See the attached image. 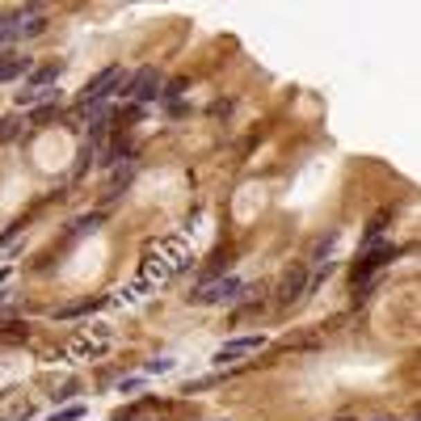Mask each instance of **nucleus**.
<instances>
[{"label": "nucleus", "instance_id": "obj_1", "mask_svg": "<svg viewBox=\"0 0 421 421\" xmlns=\"http://www.w3.org/2000/svg\"><path fill=\"white\" fill-rule=\"evenodd\" d=\"M190 266V249L181 244V240H161L156 249H147L143 253V261H139V274H135V283H131V291H123L127 299H135V291H152V287H161V283H169L177 270H186Z\"/></svg>", "mask_w": 421, "mask_h": 421}, {"label": "nucleus", "instance_id": "obj_2", "mask_svg": "<svg viewBox=\"0 0 421 421\" xmlns=\"http://www.w3.org/2000/svg\"><path fill=\"white\" fill-rule=\"evenodd\" d=\"M123 80V68L118 64H110V68H105V72H97L84 89H80V110H89V105H97V101H105V97H110V89Z\"/></svg>", "mask_w": 421, "mask_h": 421}, {"label": "nucleus", "instance_id": "obj_3", "mask_svg": "<svg viewBox=\"0 0 421 421\" xmlns=\"http://www.w3.org/2000/svg\"><path fill=\"white\" fill-rule=\"evenodd\" d=\"M240 291H244V283L228 274V278H215V283H202L190 299H194V303H232Z\"/></svg>", "mask_w": 421, "mask_h": 421}, {"label": "nucleus", "instance_id": "obj_4", "mask_svg": "<svg viewBox=\"0 0 421 421\" xmlns=\"http://www.w3.org/2000/svg\"><path fill=\"white\" fill-rule=\"evenodd\" d=\"M396 253H400L396 244H379V249H366V253L358 257V266L350 270V278H354V287H362V278H371L375 270H384V266H388V261H392Z\"/></svg>", "mask_w": 421, "mask_h": 421}, {"label": "nucleus", "instance_id": "obj_5", "mask_svg": "<svg viewBox=\"0 0 421 421\" xmlns=\"http://www.w3.org/2000/svg\"><path fill=\"white\" fill-rule=\"evenodd\" d=\"M307 291V266H303V261H295V266H287L283 270V283H278V307H291L299 295Z\"/></svg>", "mask_w": 421, "mask_h": 421}, {"label": "nucleus", "instance_id": "obj_6", "mask_svg": "<svg viewBox=\"0 0 421 421\" xmlns=\"http://www.w3.org/2000/svg\"><path fill=\"white\" fill-rule=\"evenodd\" d=\"M261 346H266V341H261V333H249V337L224 341V346L215 350V358H210V362H215V366H228V362H236V358H249V354H257Z\"/></svg>", "mask_w": 421, "mask_h": 421}, {"label": "nucleus", "instance_id": "obj_7", "mask_svg": "<svg viewBox=\"0 0 421 421\" xmlns=\"http://www.w3.org/2000/svg\"><path fill=\"white\" fill-rule=\"evenodd\" d=\"M127 97L131 101H152V97H161V72L156 68H139L127 84Z\"/></svg>", "mask_w": 421, "mask_h": 421}, {"label": "nucleus", "instance_id": "obj_8", "mask_svg": "<svg viewBox=\"0 0 421 421\" xmlns=\"http://www.w3.org/2000/svg\"><path fill=\"white\" fill-rule=\"evenodd\" d=\"M173 404H165V400H156V396H143V400H135V404H127V409H118L110 421H147V417H161V413H169Z\"/></svg>", "mask_w": 421, "mask_h": 421}, {"label": "nucleus", "instance_id": "obj_9", "mask_svg": "<svg viewBox=\"0 0 421 421\" xmlns=\"http://www.w3.org/2000/svg\"><path fill=\"white\" fill-rule=\"evenodd\" d=\"M30 417H34V404L21 392H5V396H0V421H30Z\"/></svg>", "mask_w": 421, "mask_h": 421}, {"label": "nucleus", "instance_id": "obj_10", "mask_svg": "<svg viewBox=\"0 0 421 421\" xmlns=\"http://www.w3.org/2000/svg\"><path fill=\"white\" fill-rule=\"evenodd\" d=\"M17 76H30V60L17 51H0V84H9Z\"/></svg>", "mask_w": 421, "mask_h": 421}, {"label": "nucleus", "instance_id": "obj_11", "mask_svg": "<svg viewBox=\"0 0 421 421\" xmlns=\"http://www.w3.org/2000/svg\"><path fill=\"white\" fill-rule=\"evenodd\" d=\"M101 350H105V337H93V333H76L72 346H68L72 358H89V354H101Z\"/></svg>", "mask_w": 421, "mask_h": 421}, {"label": "nucleus", "instance_id": "obj_12", "mask_svg": "<svg viewBox=\"0 0 421 421\" xmlns=\"http://www.w3.org/2000/svg\"><path fill=\"white\" fill-rule=\"evenodd\" d=\"M60 72H64L60 60H51V64H42V68H30V89H51V80H55Z\"/></svg>", "mask_w": 421, "mask_h": 421}, {"label": "nucleus", "instance_id": "obj_13", "mask_svg": "<svg viewBox=\"0 0 421 421\" xmlns=\"http://www.w3.org/2000/svg\"><path fill=\"white\" fill-rule=\"evenodd\" d=\"M60 93L55 89H26V93H17V105H26V110H38V105H51Z\"/></svg>", "mask_w": 421, "mask_h": 421}, {"label": "nucleus", "instance_id": "obj_14", "mask_svg": "<svg viewBox=\"0 0 421 421\" xmlns=\"http://www.w3.org/2000/svg\"><path fill=\"white\" fill-rule=\"evenodd\" d=\"M97 303H101V299H97V295H89V299H80V303H68V307H60L55 316H60V321H72V316H84V312H93Z\"/></svg>", "mask_w": 421, "mask_h": 421}, {"label": "nucleus", "instance_id": "obj_15", "mask_svg": "<svg viewBox=\"0 0 421 421\" xmlns=\"http://www.w3.org/2000/svg\"><path fill=\"white\" fill-rule=\"evenodd\" d=\"M26 337H30V329L17 325V321H13V325H0V346H17V341H26Z\"/></svg>", "mask_w": 421, "mask_h": 421}, {"label": "nucleus", "instance_id": "obj_16", "mask_svg": "<svg viewBox=\"0 0 421 421\" xmlns=\"http://www.w3.org/2000/svg\"><path fill=\"white\" fill-rule=\"evenodd\" d=\"M17 135H21V118H17V114L0 118V143H9V139H17Z\"/></svg>", "mask_w": 421, "mask_h": 421}, {"label": "nucleus", "instance_id": "obj_17", "mask_svg": "<svg viewBox=\"0 0 421 421\" xmlns=\"http://www.w3.org/2000/svg\"><path fill=\"white\" fill-rule=\"evenodd\" d=\"M42 30H46V21H42V17L34 13V17H26V21H21V30H17V38H38Z\"/></svg>", "mask_w": 421, "mask_h": 421}, {"label": "nucleus", "instance_id": "obj_18", "mask_svg": "<svg viewBox=\"0 0 421 421\" xmlns=\"http://www.w3.org/2000/svg\"><path fill=\"white\" fill-rule=\"evenodd\" d=\"M51 118H60V105H55V101H51V105H38V110L30 114V123H34V127H42V123H51Z\"/></svg>", "mask_w": 421, "mask_h": 421}, {"label": "nucleus", "instance_id": "obj_19", "mask_svg": "<svg viewBox=\"0 0 421 421\" xmlns=\"http://www.w3.org/2000/svg\"><path fill=\"white\" fill-rule=\"evenodd\" d=\"M143 371H147V375H169V371H173V358H152Z\"/></svg>", "mask_w": 421, "mask_h": 421}, {"label": "nucleus", "instance_id": "obj_20", "mask_svg": "<svg viewBox=\"0 0 421 421\" xmlns=\"http://www.w3.org/2000/svg\"><path fill=\"white\" fill-rule=\"evenodd\" d=\"M80 417H84L80 404H72V409H55V413H51V421H80Z\"/></svg>", "mask_w": 421, "mask_h": 421}, {"label": "nucleus", "instance_id": "obj_21", "mask_svg": "<svg viewBox=\"0 0 421 421\" xmlns=\"http://www.w3.org/2000/svg\"><path fill=\"white\" fill-rule=\"evenodd\" d=\"M186 89H190V80H186V76H177V80H169V84H165V93H161V97H169V101H173V97H181Z\"/></svg>", "mask_w": 421, "mask_h": 421}, {"label": "nucleus", "instance_id": "obj_22", "mask_svg": "<svg viewBox=\"0 0 421 421\" xmlns=\"http://www.w3.org/2000/svg\"><path fill=\"white\" fill-rule=\"evenodd\" d=\"M333 421H358V417H333Z\"/></svg>", "mask_w": 421, "mask_h": 421}, {"label": "nucleus", "instance_id": "obj_23", "mask_svg": "<svg viewBox=\"0 0 421 421\" xmlns=\"http://www.w3.org/2000/svg\"><path fill=\"white\" fill-rule=\"evenodd\" d=\"M0 299H5V295H0Z\"/></svg>", "mask_w": 421, "mask_h": 421}]
</instances>
